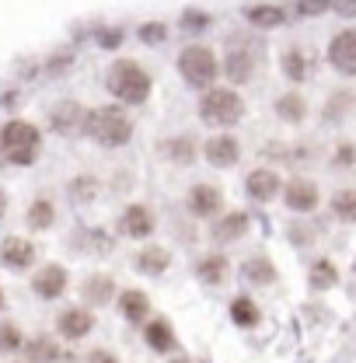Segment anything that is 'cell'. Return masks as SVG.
<instances>
[{
	"label": "cell",
	"instance_id": "6da1fadb",
	"mask_svg": "<svg viewBox=\"0 0 356 363\" xmlns=\"http://www.w3.org/2000/svg\"><path fill=\"white\" fill-rule=\"evenodd\" d=\"M84 136L94 140L98 147H126L133 140V123L123 108L116 105H101V108H88V123H84Z\"/></svg>",
	"mask_w": 356,
	"mask_h": 363
},
{
	"label": "cell",
	"instance_id": "7a4b0ae2",
	"mask_svg": "<svg viewBox=\"0 0 356 363\" xmlns=\"http://www.w3.org/2000/svg\"><path fill=\"white\" fill-rule=\"evenodd\" d=\"M105 88L112 91L123 105H143L150 98L154 81L136 60H116L105 74Z\"/></svg>",
	"mask_w": 356,
	"mask_h": 363
},
{
	"label": "cell",
	"instance_id": "3957f363",
	"mask_svg": "<svg viewBox=\"0 0 356 363\" xmlns=\"http://www.w3.org/2000/svg\"><path fill=\"white\" fill-rule=\"evenodd\" d=\"M199 119L206 123V126H234V123H241L245 119V98L238 94L234 88H206L199 94Z\"/></svg>",
	"mask_w": 356,
	"mask_h": 363
},
{
	"label": "cell",
	"instance_id": "277c9868",
	"mask_svg": "<svg viewBox=\"0 0 356 363\" xmlns=\"http://www.w3.org/2000/svg\"><path fill=\"white\" fill-rule=\"evenodd\" d=\"M39 147H43V136L32 123L25 119H11L4 130H0V154L18 164V168H28L35 157H39Z\"/></svg>",
	"mask_w": 356,
	"mask_h": 363
},
{
	"label": "cell",
	"instance_id": "5b68a950",
	"mask_svg": "<svg viewBox=\"0 0 356 363\" xmlns=\"http://www.w3.org/2000/svg\"><path fill=\"white\" fill-rule=\"evenodd\" d=\"M178 74H182V81L189 88L196 91L213 88V81H217V56H213V49L210 45H185L178 52Z\"/></svg>",
	"mask_w": 356,
	"mask_h": 363
},
{
	"label": "cell",
	"instance_id": "8992f818",
	"mask_svg": "<svg viewBox=\"0 0 356 363\" xmlns=\"http://www.w3.org/2000/svg\"><path fill=\"white\" fill-rule=\"evenodd\" d=\"M88 123V108L81 101H56L49 108V130L60 136H81Z\"/></svg>",
	"mask_w": 356,
	"mask_h": 363
},
{
	"label": "cell",
	"instance_id": "52a82bcc",
	"mask_svg": "<svg viewBox=\"0 0 356 363\" xmlns=\"http://www.w3.org/2000/svg\"><path fill=\"white\" fill-rule=\"evenodd\" d=\"M259 67V56L252 52V45H241V43H230L227 45V56H223V74L230 84H248L252 74Z\"/></svg>",
	"mask_w": 356,
	"mask_h": 363
},
{
	"label": "cell",
	"instance_id": "ba28073f",
	"mask_svg": "<svg viewBox=\"0 0 356 363\" xmlns=\"http://www.w3.org/2000/svg\"><path fill=\"white\" fill-rule=\"evenodd\" d=\"M154 213L143 206V203H130L123 213H119V234L123 238H130V241H143V238H150L154 234Z\"/></svg>",
	"mask_w": 356,
	"mask_h": 363
},
{
	"label": "cell",
	"instance_id": "9c48e42d",
	"mask_svg": "<svg viewBox=\"0 0 356 363\" xmlns=\"http://www.w3.org/2000/svg\"><path fill=\"white\" fill-rule=\"evenodd\" d=\"M328 63H332L343 77H356V28H343V32L328 43Z\"/></svg>",
	"mask_w": 356,
	"mask_h": 363
},
{
	"label": "cell",
	"instance_id": "30bf717a",
	"mask_svg": "<svg viewBox=\"0 0 356 363\" xmlns=\"http://www.w3.org/2000/svg\"><path fill=\"white\" fill-rule=\"evenodd\" d=\"M185 206H189V213L192 217H217L223 210V192L217 185H206V182H199V185H192L189 189V196H185Z\"/></svg>",
	"mask_w": 356,
	"mask_h": 363
},
{
	"label": "cell",
	"instance_id": "8fae6325",
	"mask_svg": "<svg viewBox=\"0 0 356 363\" xmlns=\"http://www.w3.org/2000/svg\"><path fill=\"white\" fill-rule=\"evenodd\" d=\"M203 157H206V164H213V168H234L238 157H241V143H238V136L217 133L206 140Z\"/></svg>",
	"mask_w": 356,
	"mask_h": 363
},
{
	"label": "cell",
	"instance_id": "7c38bea8",
	"mask_svg": "<svg viewBox=\"0 0 356 363\" xmlns=\"http://www.w3.org/2000/svg\"><path fill=\"white\" fill-rule=\"evenodd\" d=\"M283 203L294 210V213H311L314 206L321 203V192L311 179H290L283 185Z\"/></svg>",
	"mask_w": 356,
	"mask_h": 363
},
{
	"label": "cell",
	"instance_id": "4fadbf2b",
	"mask_svg": "<svg viewBox=\"0 0 356 363\" xmlns=\"http://www.w3.org/2000/svg\"><path fill=\"white\" fill-rule=\"evenodd\" d=\"M245 189H248V196H252L255 203H272V199L283 192V179H279L272 168H255V172H248Z\"/></svg>",
	"mask_w": 356,
	"mask_h": 363
},
{
	"label": "cell",
	"instance_id": "5bb4252c",
	"mask_svg": "<svg viewBox=\"0 0 356 363\" xmlns=\"http://www.w3.org/2000/svg\"><path fill=\"white\" fill-rule=\"evenodd\" d=\"M143 342H147L154 353H175L178 335L168 318H147V325H143Z\"/></svg>",
	"mask_w": 356,
	"mask_h": 363
},
{
	"label": "cell",
	"instance_id": "9a60e30c",
	"mask_svg": "<svg viewBox=\"0 0 356 363\" xmlns=\"http://www.w3.org/2000/svg\"><path fill=\"white\" fill-rule=\"evenodd\" d=\"M56 328H60V335H63V339L77 342V339L91 335V328H94V315H91L88 308H67L63 315L56 318Z\"/></svg>",
	"mask_w": 356,
	"mask_h": 363
},
{
	"label": "cell",
	"instance_id": "2e32d148",
	"mask_svg": "<svg viewBox=\"0 0 356 363\" xmlns=\"http://www.w3.org/2000/svg\"><path fill=\"white\" fill-rule=\"evenodd\" d=\"M157 154H161V157H168V161L178 164V168H185V164H192V161H196L199 147H196V140H192L189 133H178V136H168L165 143H157Z\"/></svg>",
	"mask_w": 356,
	"mask_h": 363
},
{
	"label": "cell",
	"instance_id": "e0dca14e",
	"mask_svg": "<svg viewBox=\"0 0 356 363\" xmlns=\"http://www.w3.org/2000/svg\"><path fill=\"white\" fill-rule=\"evenodd\" d=\"M0 262H4L7 269H28V266L35 262V245L25 241V238H7V241L0 245Z\"/></svg>",
	"mask_w": 356,
	"mask_h": 363
},
{
	"label": "cell",
	"instance_id": "ac0fdd59",
	"mask_svg": "<svg viewBox=\"0 0 356 363\" xmlns=\"http://www.w3.org/2000/svg\"><path fill=\"white\" fill-rule=\"evenodd\" d=\"M67 269L63 266H45L39 269V276L32 279V290L43 297V301H56V297H63V290H67Z\"/></svg>",
	"mask_w": 356,
	"mask_h": 363
},
{
	"label": "cell",
	"instance_id": "d6986e66",
	"mask_svg": "<svg viewBox=\"0 0 356 363\" xmlns=\"http://www.w3.org/2000/svg\"><path fill=\"white\" fill-rule=\"evenodd\" d=\"M279 67H283V74H287L290 84H304L308 74H311V60H308V52L301 45H287L283 56H279Z\"/></svg>",
	"mask_w": 356,
	"mask_h": 363
},
{
	"label": "cell",
	"instance_id": "ffe728a7",
	"mask_svg": "<svg viewBox=\"0 0 356 363\" xmlns=\"http://www.w3.org/2000/svg\"><path fill=\"white\" fill-rule=\"evenodd\" d=\"M245 21L255 28H283L287 11L279 4H252V7H245Z\"/></svg>",
	"mask_w": 356,
	"mask_h": 363
},
{
	"label": "cell",
	"instance_id": "44dd1931",
	"mask_svg": "<svg viewBox=\"0 0 356 363\" xmlns=\"http://www.w3.org/2000/svg\"><path fill=\"white\" fill-rule=\"evenodd\" d=\"M119 311H123L126 321L143 325V321L150 318V297H147L143 290H123V294H119Z\"/></svg>",
	"mask_w": 356,
	"mask_h": 363
},
{
	"label": "cell",
	"instance_id": "7402d4cb",
	"mask_svg": "<svg viewBox=\"0 0 356 363\" xmlns=\"http://www.w3.org/2000/svg\"><path fill=\"white\" fill-rule=\"evenodd\" d=\"M168 266H172V252L161 248V245H147L136 255V269L143 276H161V272H168Z\"/></svg>",
	"mask_w": 356,
	"mask_h": 363
},
{
	"label": "cell",
	"instance_id": "603a6c76",
	"mask_svg": "<svg viewBox=\"0 0 356 363\" xmlns=\"http://www.w3.org/2000/svg\"><path fill=\"white\" fill-rule=\"evenodd\" d=\"M227 272H230V262H227V255H221V252L203 255L199 266H196V276H199L206 286H221L223 279H227Z\"/></svg>",
	"mask_w": 356,
	"mask_h": 363
},
{
	"label": "cell",
	"instance_id": "cb8c5ba5",
	"mask_svg": "<svg viewBox=\"0 0 356 363\" xmlns=\"http://www.w3.org/2000/svg\"><path fill=\"white\" fill-rule=\"evenodd\" d=\"M272 108H276V116H279L283 123H290V126H297V123H304V119H308V101H304L297 91H290V94H279Z\"/></svg>",
	"mask_w": 356,
	"mask_h": 363
},
{
	"label": "cell",
	"instance_id": "d4e9b609",
	"mask_svg": "<svg viewBox=\"0 0 356 363\" xmlns=\"http://www.w3.org/2000/svg\"><path fill=\"white\" fill-rule=\"evenodd\" d=\"M353 108H356V94L353 91H335V94H328L321 119H325V123H343V119H350V116H353Z\"/></svg>",
	"mask_w": 356,
	"mask_h": 363
},
{
	"label": "cell",
	"instance_id": "484cf974",
	"mask_svg": "<svg viewBox=\"0 0 356 363\" xmlns=\"http://www.w3.org/2000/svg\"><path fill=\"white\" fill-rule=\"evenodd\" d=\"M210 234H213V241H238V238H245L248 234V213H227V217H221L217 224L210 227Z\"/></svg>",
	"mask_w": 356,
	"mask_h": 363
},
{
	"label": "cell",
	"instance_id": "4316f807",
	"mask_svg": "<svg viewBox=\"0 0 356 363\" xmlns=\"http://www.w3.org/2000/svg\"><path fill=\"white\" fill-rule=\"evenodd\" d=\"M81 294H84V301H88V304H109V301L116 297V283H112V276L94 272V276H88V279H84Z\"/></svg>",
	"mask_w": 356,
	"mask_h": 363
},
{
	"label": "cell",
	"instance_id": "83f0119b",
	"mask_svg": "<svg viewBox=\"0 0 356 363\" xmlns=\"http://www.w3.org/2000/svg\"><path fill=\"white\" fill-rule=\"evenodd\" d=\"M230 321L238 325V328H255L259 321H262V311H259V304L252 301V297H234L230 301Z\"/></svg>",
	"mask_w": 356,
	"mask_h": 363
},
{
	"label": "cell",
	"instance_id": "f1b7e54d",
	"mask_svg": "<svg viewBox=\"0 0 356 363\" xmlns=\"http://www.w3.org/2000/svg\"><path fill=\"white\" fill-rule=\"evenodd\" d=\"M241 272H245V279L255 283V286H269V283L276 279V266H272V259H266V255H252V259L241 266Z\"/></svg>",
	"mask_w": 356,
	"mask_h": 363
},
{
	"label": "cell",
	"instance_id": "f546056e",
	"mask_svg": "<svg viewBox=\"0 0 356 363\" xmlns=\"http://www.w3.org/2000/svg\"><path fill=\"white\" fill-rule=\"evenodd\" d=\"M332 213H335V220H343V224H356V189H339L335 196H332Z\"/></svg>",
	"mask_w": 356,
	"mask_h": 363
},
{
	"label": "cell",
	"instance_id": "4dcf8cb0",
	"mask_svg": "<svg viewBox=\"0 0 356 363\" xmlns=\"http://www.w3.org/2000/svg\"><path fill=\"white\" fill-rule=\"evenodd\" d=\"M28 357L35 363H67V353H63L52 339H45V335H39V339L28 342Z\"/></svg>",
	"mask_w": 356,
	"mask_h": 363
},
{
	"label": "cell",
	"instance_id": "1f68e13d",
	"mask_svg": "<svg viewBox=\"0 0 356 363\" xmlns=\"http://www.w3.org/2000/svg\"><path fill=\"white\" fill-rule=\"evenodd\" d=\"M308 276H311V279H308L311 290H332V286L339 283V269H335V262H328V259H318Z\"/></svg>",
	"mask_w": 356,
	"mask_h": 363
},
{
	"label": "cell",
	"instance_id": "d6a6232c",
	"mask_svg": "<svg viewBox=\"0 0 356 363\" xmlns=\"http://www.w3.org/2000/svg\"><path fill=\"white\" fill-rule=\"evenodd\" d=\"M52 220H56V206H52L45 196H39V199L28 206V227H32V230H45V227H52Z\"/></svg>",
	"mask_w": 356,
	"mask_h": 363
},
{
	"label": "cell",
	"instance_id": "836d02e7",
	"mask_svg": "<svg viewBox=\"0 0 356 363\" xmlns=\"http://www.w3.org/2000/svg\"><path fill=\"white\" fill-rule=\"evenodd\" d=\"M67 192H70V203L74 206H84V203H91L98 196V182L91 179V175H81V179H74L67 185Z\"/></svg>",
	"mask_w": 356,
	"mask_h": 363
},
{
	"label": "cell",
	"instance_id": "e575fe53",
	"mask_svg": "<svg viewBox=\"0 0 356 363\" xmlns=\"http://www.w3.org/2000/svg\"><path fill=\"white\" fill-rule=\"evenodd\" d=\"M213 25V18L206 14V11H196V7H189V11H182V28L185 32H192V35H199V32H206Z\"/></svg>",
	"mask_w": 356,
	"mask_h": 363
},
{
	"label": "cell",
	"instance_id": "d590c367",
	"mask_svg": "<svg viewBox=\"0 0 356 363\" xmlns=\"http://www.w3.org/2000/svg\"><path fill=\"white\" fill-rule=\"evenodd\" d=\"M136 35H140V43H147V45H161L165 39H168V28H165L161 21H143V25L136 28Z\"/></svg>",
	"mask_w": 356,
	"mask_h": 363
},
{
	"label": "cell",
	"instance_id": "8d00e7d4",
	"mask_svg": "<svg viewBox=\"0 0 356 363\" xmlns=\"http://www.w3.org/2000/svg\"><path fill=\"white\" fill-rule=\"evenodd\" d=\"M0 350H4V353L21 350V332H18V325H0Z\"/></svg>",
	"mask_w": 356,
	"mask_h": 363
},
{
	"label": "cell",
	"instance_id": "74e56055",
	"mask_svg": "<svg viewBox=\"0 0 356 363\" xmlns=\"http://www.w3.org/2000/svg\"><path fill=\"white\" fill-rule=\"evenodd\" d=\"M332 164H335L339 172H346V168H353V164H356V143H339V150H335V157H332Z\"/></svg>",
	"mask_w": 356,
	"mask_h": 363
},
{
	"label": "cell",
	"instance_id": "f35d334b",
	"mask_svg": "<svg viewBox=\"0 0 356 363\" xmlns=\"http://www.w3.org/2000/svg\"><path fill=\"white\" fill-rule=\"evenodd\" d=\"M332 7V0H297V14L301 18H318Z\"/></svg>",
	"mask_w": 356,
	"mask_h": 363
},
{
	"label": "cell",
	"instance_id": "ab89813d",
	"mask_svg": "<svg viewBox=\"0 0 356 363\" xmlns=\"http://www.w3.org/2000/svg\"><path fill=\"white\" fill-rule=\"evenodd\" d=\"M98 43L105 45V49H119L123 45V32L119 28H105V32H98Z\"/></svg>",
	"mask_w": 356,
	"mask_h": 363
},
{
	"label": "cell",
	"instance_id": "60d3db41",
	"mask_svg": "<svg viewBox=\"0 0 356 363\" xmlns=\"http://www.w3.org/2000/svg\"><path fill=\"white\" fill-rule=\"evenodd\" d=\"M332 11L339 18H356V0H332Z\"/></svg>",
	"mask_w": 356,
	"mask_h": 363
},
{
	"label": "cell",
	"instance_id": "b9f144b4",
	"mask_svg": "<svg viewBox=\"0 0 356 363\" xmlns=\"http://www.w3.org/2000/svg\"><path fill=\"white\" fill-rule=\"evenodd\" d=\"M88 363H119V360H116V353H109V350H94L88 357Z\"/></svg>",
	"mask_w": 356,
	"mask_h": 363
},
{
	"label": "cell",
	"instance_id": "7bdbcfd3",
	"mask_svg": "<svg viewBox=\"0 0 356 363\" xmlns=\"http://www.w3.org/2000/svg\"><path fill=\"white\" fill-rule=\"evenodd\" d=\"M7 213V196H4V189H0V217Z\"/></svg>",
	"mask_w": 356,
	"mask_h": 363
},
{
	"label": "cell",
	"instance_id": "ee69618b",
	"mask_svg": "<svg viewBox=\"0 0 356 363\" xmlns=\"http://www.w3.org/2000/svg\"><path fill=\"white\" fill-rule=\"evenodd\" d=\"M0 311H4V290H0Z\"/></svg>",
	"mask_w": 356,
	"mask_h": 363
},
{
	"label": "cell",
	"instance_id": "f6af8a7d",
	"mask_svg": "<svg viewBox=\"0 0 356 363\" xmlns=\"http://www.w3.org/2000/svg\"><path fill=\"white\" fill-rule=\"evenodd\" d=\"M168 363H189V360H168Z\"/></svg>",
	"mask_w": 356,
	"mask_h": 363
}]
</instances>
